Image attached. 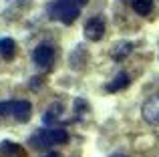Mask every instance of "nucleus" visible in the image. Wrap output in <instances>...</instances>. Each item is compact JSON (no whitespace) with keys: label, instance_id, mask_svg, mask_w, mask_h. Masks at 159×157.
<instances>
[{"label":"nucleus","instance_id":"f257e3e1","mask_svg":"<svg viewBox=\"0 0 159 157\" xmlns=\"http://www.w3.org/2000/svg\"><path fill=\"white\" fill-rule=\"evenodd\" d=\"M87 4V0H52L47 6L48 18L62 24H73L81 14V8Z\"/></svg>","mask_w":159,"mask_h":157},{"label":"nucleus","instance_id":"f03ea898","mask_svg":"<svg viewBox=\"0 0 159 157\" xmlns=\"http://www.w3.org/2000/svg\"><path fill=\"white\" fill-rule=\"evenodd\" d=\"M69 141V133L66 129H61V127H48V129H40L36 131L30 137V145L34 149H44V147H52V145H61V143Z\"/></svg>","mask_w":159,"mask_h":157},{"label":"nucleus","instance_id":"7ed1b4c3","mask_svg":"<svg viewBox=\"0 0 159 157\" xmlns=\"http://www.w3.org/2000/svg\"><path fill=\"white\" fill-rule=\"evenodd\" d=\"M32 61L39 69H51L52 67V61H54V48L51 44H39L32 52Z\"/></svg>","mask_w":159,"mask_h":157},{"label":"nucleus","instance_id":"20e7f679","mask_svg":"<svg viewBox=\"0 0 159 157\" xmlns=\"http://www.w3.org/2000/svg\"><path fill=\"white\" fill-rule=\"evenodd\" d=\"M141 113H143V119L149 123V125H157L159 127V95H153V97H149L147 101L143 103Z\"/></svg>","mask_w":159,"mask_h":157},{"label":"nucleus","instance_id":"39448f33","mask_svg":"<svg viewBox=\"0 0 159 157\" xmlns=\"http://www.w3.org/2000/svg\"><path fill=\"white\" fill-rule=\"evenodd\" d=\"M103 34H105V22H103L101 18H91L89 22L85 24V36L89 40L97 43V40L103 38Z\"/></svg>","mask_w":159,"mask_h":157},{"label":"nucleus","instance_id":"423d86ee","mask_svg":"<svg viewBox=\"0 0 159 157\" xmlns=\"http://www.w3.org/2000/svg\"><path fill=\"white\" fill-rule=\"evenodd\" d=\"M30 113H32V105L28 101H14V107H12V117L16 119V121L24 123L30 119Z\"/></svg>","mask_w":159,"mask_h":157},{"label":"nucleus","instance_id":"0eeeda50","mask_svg":"<svg viewBox=\"0 0 159 157\" xmlns=\"http://www.w3.org/2000/svg\"><path fill=\"white\" fill-rule=\"evenodd\" d=\"M131 51H133V44L131 43H127V40H125V43H117L115 47L111 48V56L117 61V63H121L125 56L131 55Z\"/></svg>","mask_w":159,"mask_h":157},{"label":"nucleus","instance_id":"6e6552de","mask_svg":"<svg viewBox=\"0 0 159 157\" xmlns=\"http://www.w3.org/2000/svg\"><path fill=\"white\" fill-rule=\"evenodd\" d=\"M131 83V77L127 75V73H119L115 78H113L111 83L105 87L107 89V93H117V91H121V89H125V87Z\"/></svg>","mask_w":159,"mask_h":157},{"label":"nucleus","instance_id":"1a4fd4ad","mask_svg":"<svg viewBox=\"0 0 159 157\" xmlns=\"http://www.w3.org/2000/svg\"><path fill=\"white\" fill-rule=\"evenodd\" d=\"M61 115H62V105L61 103H52L47 109V113L43 115V123L44 125H52V123H57L61 119Z\"/></svg>","mask_w":159,"mask_h":157},{"label":"nucleus","instance_id":"9d476101","mask_svg":"<svg viewBox=\"0 0 159 157\" xmlns=\"http://www.w3.org/2000/svg\"><path fill=\"white\" fill-rule=\"evenodd\" d=\"M131 2V8L137 12V14H141V16H147V14H151L153 12V0H129Z\"/></svg>","mask_w":159,"mask_h":157},{"label":"nucleus","instance_id":"9b49d317","mask_svg":"<svg viewBox=\"0 0 159 157\" xmlns=\"http://www.w3.org/2000/svg\"><path fill=\"white\" fill-rule=\"evenodd\" d=\"M16 55V43L12 38H0V56L10 61Z\"/></svg>","mask_w":159,"mask_h":157},{"label":"nucleus","instance_id":"f8f14e48","mask_svg":"<svg viewBox=\"0 0 159 157\" xmlns=\"http://www.w3.org/2000/svg\"><path fill=\"white\" fill-rule=\"evenodd\" d=\"M12 107H14V101H0V115L2 117L12 115Z\"/></svg>","mask_w":159,"mask_h":157},{"label":"nucleus","instance_id":"ddd939ff","mask_svg":"<svg viewBox=\"0 0 159 157\" xmlns=\"http://www.w3.org/2000/svg\"><path fill=\"white\" fill-rule=\"evenodd\" d=\"M44 157H61V155H57V153H47Z\"/></svg>","mask_w":159,"mask_h":157},{"label":"nucleus","instance_id":"4468645a","mask_svg":"<svg viewBox=\"0 0 159 157\" xmlns=\"http://www.w3.org/2000/svg\"><path fill=\"white\" fill-rule=\"evenodd\" d=\"M111 157H127L125 153H115V155H111Z\"/></svg>","mask_w":159,"mask_h":157}]
</instances>
